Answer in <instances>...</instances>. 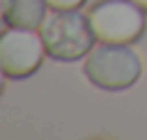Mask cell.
<instances>
[{
	"mask_svg": "<svg viewBox=\"0 0 147 140\" xmlns=\"http://www.w3.org/2000/svg\"><path fill=\"white\" fill-rule=\"evenodd\" d=\"M88 22L98 42L132 44L145 32V10L132 0H100L88 10Z\"/></svg>",
	"mask_w": 147,
	"mask_h": 140,
	"instance_id": "obj_3",
	"label": "cell"
},
{
	"mask_svg": "<svg viewBox=\"0 0 147 140\" xmlns=\"http://www.w3.org/2000/svg\"><path fill=\"white\" fill-rule=\"evenodd\" d=\"M132 3H137V5H140L142 10H147V0H132Z\"/></svg>",
	"mask_w": 147,
	"mask_h": 140,
	"instance_id": "obj_9",
	"label": "cell"
},
{
	"mask_svg": "<svg viewBox=\"0 0 147 140\" xmlns=\"http://www.w3.org/2000/svg\"><path fill=\"white\" fill-rule=\"evenodd\" d=\"M47 0H7L5 7V22L12 27H30L39 30L47 20Z\"/></svg>",
	"mask_w": 147,
	"mask_h": 140,
	"instance_id": "obj_5",
	"label": "cell"
},
{
	"mask_svg": "<svg viewBox=\"0 0 147 140\" xmlns=\"http://www.w3.org/2000/svg\"><path fill=\"white\" fill-rule=\"evenodd\" d=\"M84 71L88 81H93L103 91H125L140 79L142 59L130 44L98 42L86 54Z\"/></svg>",
	"mask_w": 147,
	"mask_h": 140,
	"instance_id": "obj_2",
	"label": "cell"
},
{
	"mask_svg": "<svg viewBox=\"0 0 147 140\" xmlns=\"http://www.w3.org/2000/svg\"><path fill=\"white\" fill-rule=\"evenodd\" d=\"M5 7H7V0H0V22L5 20Z\"/></svg>",
	"mask_w": 147,
	"mask_h": 140,
	"instance_id": "obj_7",
	"label": "cell"
},
{
	"mask_svg": "<svg viewBox=\"0 0 147 140\" xmlns=\"http://www.w3.org/2000/svg\"><path fill=\"white\" fill-rule=\"evenodd\" d=\"M47 54L57 62H76L96 47L88 15L81 10H54L39 27Z\"/></svg>",
	"mask_w": 147,
	"mask_h": 140,
	"instance_id": "obj_1",
	"label": "cell"
},
{
	"mask_svg": "<svg viewBox=\"0 0 147 140\" xmlns=\"http://www.w3.org/2000/svg\"><path fill=\"white\" fill-rule=\"evenodd\" d=\"M5 76L7 74L3 71V67H0V93H3V88H5Z\"/></svg>",
	"mask_w": 147,
	"mask_h": 140,
	"instance_id": "obj_8",
	"label": "cell"
},
{
	"mask_svg": "<svg viewBox=\"0 0 147 140\" xmlns=\"http://www.w3.org/2000/svg\"><path fill=\"white\" fill-rule=\"evenodd\" d=\"M47 47L42 32L30 27H12L0 32V67L10 79H25L39 69Z\"/></svg>",
	"mask_w": 147,
	"mask_h": 140,
	"instance_id": "obj_4",
	"label": "cell"
},
{
	"mask_svg": "<svg viewBox=\"0 0 147 140\" xmlns=\"http://www.w3.org/2000/svg\"><path fill=\"white\" fill-rule=\"evenodd\" d=\"M52 10H79L86 0H47Z\"/></svg>",
	"mask_w": 147,
	"mask_h": 140,
	"instance_id": "obj_6",
	"label": "cell"
}]
</instances>
